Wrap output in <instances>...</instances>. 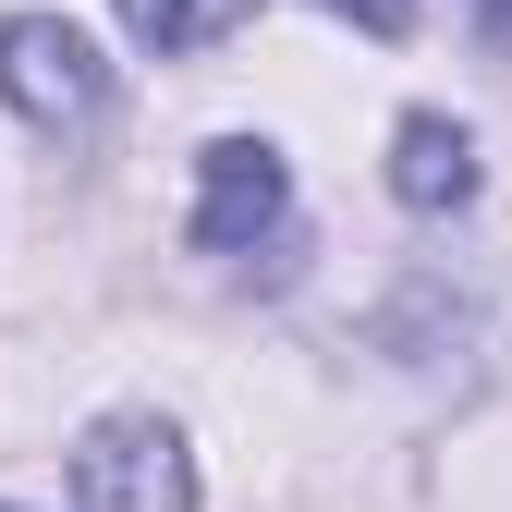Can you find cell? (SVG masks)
Segmentation results:
<instances>
[{"label": "cell", "mask_w": 512, "mask_h": 512, "mask_svg": "<svg viewBox=\"0 0 512 512\" xmlns=\"http://www.w3.org/2000/svg\"><path fill=\"white\" fill-rule=\"evenodd\" d=\"M476 25H488V37H512V0H476Z\"/></svg>", "instance_id": "obj_7"}, {"label": "cell", "mask_w": 512, "mask_h": 512, "mask_svg": "<svg viewBox=\"0 0 512 512\" xmlns=\"http://www.w3.org/2000/svg\"><path fill=\"white\" fill-rule=\"evenodd\" d=\"M0 98H13L37 135H86V122L110 110V61L86 25H61V13H13L0 25Z\"/></svg>", "instance_id": "obj_1"}, {"label": "cell", "mask_w": 512, "mask_h": 512, "mask_svg": "<svg viewBox=\"0 0 512 512\" xmlns=\"http://www.w3.org/2000/svg\"><path fill=\"white\" fill-rule=\"evenodd\" d=\"M293 232V159L269 135H220L196 159V256H256Z\"/></svg>", "instance_id": "obj_3"}, {"label": "cell", "mask_w": 512, "mask_h": 512, "mask_svg": "<svg viewBox=\"0 0 512 512\" xmlns=\"http://www.w3.org/2000/svg\"><path fill=\"white\" fill-rule=\"evenodd\" d=\"M342 25H366V37H415V0H330Z\"/></svg>", "instance_id": "obj_6"}, {"label": "cell", "mask_w": 512, "mask_h": 512, "mask_svg": "<svg viewBox=\"0 0 512 512\" xmlns=\"http://www.w3.org/2000/svg\"><path fill=\"white\" fill-rule=\"evenodd\" d=\"M391 196H403L415 220L476 208V135H464L452 110H403V122H391Z\"/></svg>", "instance_id": "obj_4"}, {"label": "cell", "mask_w": 512, "mask_h": 512, "mask_svg": "<svg viewBox=\"0 0 512 512\" xmlns=\"http://www.w3.org/2000/svg\"><path fill=\"white\" fill-rule=\"evenodd\" d=\"M244 13H256V0H122V25H135L147 49H171V61L183 49H220Z\"/></svg>", "instance_id": "obj_5"}, {"label": "cell", "mask_w": 512, "mask_h": 512, "mask_svg": "<svg viewBox=\"0 0 512 512\" xmlns=\"http://www.w3.org/2000/svg\"><path fill=\"white\" fill-rule=\"evenodd\" d=\"M0 512H13V500H0Z\"/></svg>", "instance_id": "obj_8"}, {"label": "cell", "mask_w": 512, "mask_h": 512, "mask_svg": "<svg viewBox=\"0 0 512 512\" xmlns=\"http://www.w3.org/2000/svg\"><path fill=\"white\" fill-rule=\"evenodd\" d=\"M74 500L86 512H196V452L171 415H98L74 439Z\"/></svg>", "instance_id": "obj_2"}]
</instances>
